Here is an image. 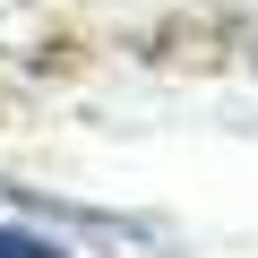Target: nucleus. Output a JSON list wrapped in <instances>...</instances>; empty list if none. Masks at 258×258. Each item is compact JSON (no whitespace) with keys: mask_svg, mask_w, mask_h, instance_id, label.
Instances as JSON below:
<instances>
[{"mask_svg":"<svg viewBox=\"0 0 258 258\" xmlns=\"http://www.w3.org/2000/svg\"><path fill=\"white\" fill-rule=\"evenodd\" d=\"M0 258H60V249L35 241V232H9V224H0Z\"/></svg>","mask_w":258,"mask_h":258,"instance_id":"nucleus-1","label":"nucleus"}]
</instances>
